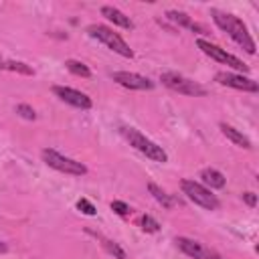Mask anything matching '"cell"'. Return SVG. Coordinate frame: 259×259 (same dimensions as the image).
Segmentation results:
<instances>
[{
  "label": "cell",
  "mask_w": 259,
  "mask_h": 259,
  "mask_svg": "<svg viewBox=\"0 0 259 259\" xmlns=\"http://www.w3.org/2000/svg\"><path fill=\"white\" fill-rule=\"evenodd\" d=\"M210 14H212V20H214V24L221 28V30H225L245 53H249V55H255V40L251 38V34H249V30H247V26L243 24V20L241 18H237L235 14H227V12H221V10H210Z\"/></svg>",
  "instance_id": "6da1fadb"
},
{
  "label": "cell",
  "mask_w": 259,
  "mask_h": 259,
  "mask_svg": "<svg viewBox=\"0 0 259 259\" xmlns=\"http://www.w3.org/2000/svg\"><path fill=\"white\" fill-rule=\"evenodd\" d=\"M121 134H123V138L130 142V146H134L138 152H142L146 158H150V160H154V162H166L168 160V154L162 150V146H158V144H154L152 140H148L142 132H138L136 127H121Z\"/></svg>",
  "instance_id": "7a4b0ae2"
},
{
  "label": "cell",
  "mask_w": 259,
  "mask_h": 259,
  "mask_svg": "<svg viewBox=\"0 0 259 259\" xmlns=\"http://www.w3.org/2000/svg\"><path fill=\"white\" fill-rule=\"evenodd\" d=\"M87 34H89L91 38H97V40L103 42L107 49H111L113 53H117V55H121V57H125V59H132V57H134V51L130 49V45H127L117 32H113L111 28H107V26H103V24H91V26L87 28Z\"/></svg>",
  "instance_id": "3957f363"
},
{
  "label": "cell",
  "mask_w": 259,
  "mask_h": 259,
  "mask_svg": "<svg viewBox=\"0 0 259 259\" xmlns=\"http://www.w3.org/2000/svg\"><path fill=\"white\" fill-rule=\"evenodd\" d=\"M40 156H42V162L49 168L59 170L63 174H71V176H83V174H87V166L85 164H81V162H77L73 158H67V156H63V154H59L55 150H42Z\"/></svg>",
  "instance_id": "277c9868"
},
{
  "label": "cell",
  "mask_w": 259,
  "mask_h": 259,
  "mask_svg": "<svg viewBox=\"0 0 259 259\" xmlns=\"http://www.w3.org/2000/svg\"><path fill=\"white\" fill-rule=\"evenodd\" d=\"M160 81H162L168 89L178 91V93H182V95H192V97H202V95H206V89H204L202 85H198L196 81H192V79H188V77H184V75H180V73H174V71L162 73V75H160Z\"/></svg>",
  "instance_id": "5b68a950"
},
{
  "label": "cell",
  "mask_w": 259,
  "mask_h": 259,
  "mask_svg": "<svg viewBox=\"0 0 259 259\" xmlns=\"http://www.w3.org/2000/svg\"><path fill=\"white\" fill-rule=\"evenodd\" d=\"M180 188H182V192H184L194 204H198V206H202V208H206V210H217V208H219V198H217L206 186H202V184H198V182H194V180L184 178V180L180 182Z\"/></svg>",
  "instance_id": "8992f818"
},
{
  "label": "cell",
  "mask_w": 259,
  "mask_h": 259,
  "mask_svg": "<svg viewBox=\"0 0 259 259\" xmlns=\"http://www.w3.org/2000/svg\"><path fill=\"white\" fill-rule=\"evenodd\" d=\"M196 45H198V49H200L204 55H208L210 59H214V61H219V63H223V65H227V67H231V69H235V71H243V73L249 71V67H247L241 59H237L235 55L227 53L225 49H221V47H217V45H212V42H208V40H204V38H198Z\"/></svg>",
  "instance_id": "52a82bcc"
},
{
  "label": "cell",
  "mask_w": 259,
  "mask_h": 259,
  "mask_svg": "<svg viewBox=\"0 0 259 259\" xmlns=\"http://www.w3.org/2000/svg\"><path fill=\"white\" fill-rule=\"evenodd\" d=\"M176 245L182 253H186L188 257L192 259H219L217 253L212 249H208L206 245L194 241V239H188V237H176Z\"/></svg>",
  "instance_id": "ba28073f"
},
{
  "label": "cell",
  "mask_w": 259,
  "mask_h": 259,
  "mask_svg": "<svg viewBox=\"0 0 259 259\" xmlns=\"http://www.w3.org/2000/svg\"><path fill=\"white\" fill-rule=\"evenodd\" d=\"M217 83L221 85H227V87H233V89H241V91H259V85L257 81L249 79V77H243V75H237V73H227V71H221L214 75Z\"/></svg>",
  "instance_id": "9c48e42d"
},
{
  "label": "cell",
  "mask_w": 259,
  "mask_h": 259,
  "mask_svg": "<svg viewBox=\"0 0 259 259\" xmlns=\"http://www.w3.org/2000/svg\"><path fill=\"white\" fill-rule=\"evenodd\" d=\"M53 93H55L59 99H63L65 103L73 105V107H79V109H89V107H91V99H89L85 93H81V91H77V89H73V87L55 85V87H53Z\"/></svg>",
  "instance_id": "30bf717a"
},
{
  "label": "cell",
  "mask_w": 259,
  "mask_h": 259,
  "mask_svg": "<svg viewBox=\"0 0 259 259\" xmlns=\"http://www.w3.org/2000/svg\"><path fill=\"white\" fill-rule=\"evenodd\" d=\"M113 81L119 83L121 87L125 89H138V91H144V89H152L154 83L144 77V75H138V73H130V71H115L113 75Z\"/></svg>",
  "instance_id": "8fae6325"
},
{
  "label": "cell",
  "mask_w": 259,
  "mask_h": 259,
  "mask_svg": "<svg viewBox=\"0 0 259 259\" xmlns=\"http://www.w3.org/2000/svg\"><path fill=\"white\" fill-rule=\"evenodd\" d=\"M101 14H103L107 20H111L113 24L121 26V28H127V30H132V28H134L132 18H130V16H125L121 10H117V8H113V6H103V8H101Z\"/></svg>",
  "instance_id": "7c38bea8"
},
{
  "label": "cell",
  "mask_w": 259,
  "mask_h": 259,
  "mask_svg": "<svg viewBox=\"0 0 259 259\" xmlns=\"http://www.w3.org/2000/svg\"><path fill=\"white\" fill-rule=\"evenodd\" d=\"M221 132H223V136H225L227 140H231L235 146H241V148H245V150H249V148H251L249 138H247V136H243V134H241L239 130H235L233 125L221 123Z\"/></svg>",
  "instance_id": "4fadbf2b"
},
{
  "label": "cell",
  "mask_w": 259,
  "mask_h": 259,
  "mask_svg": "<svg viewBox=\"0 0 259 259\" xmlns=\"http://www.w3.org/2000/svg\"><path fill=\"white\" fill-rule=\"evenodd\" d=\"M200 178H202V182H204L206 186H210V188H223V186L227 184V178L223 176V172H219V170H214V168H202V170H200Z\"/></svg>",
  "instance_id": "5bb4252c"
},
{
  "label": "cell",
  "mask_w": 259,
  "mask_h": 259,
  "mask_svg": "<svg viewBox=\"0 0 259 259\" xmlns=\"http://www.w3.org/2000/svg\"><path fill=\"white\" fill-rule=\"evenodd\" d=\"M148 190H150V194L156 198V202H160L164 208H172V206H174V198H172L166 190H162L158 184L150 182V184H148Z\"/></svg>",
  "instance_id": "9a60e30c"
},
{
  "label": "cell",
  "mask_w": 259,
  "mask_h": 259,
  "mask_svg": "<svg viewBox=\"0 0 259 259\" xmlns=\"http://www.w3.org/2000/svg\"><path fill=\"white\" fill-rule=\"evenodd\" d=\"M166 18H168V20H172V22H176V24H180V26H188V28H192V30H200V26H198V24H194V22L188 18V14H184V12L168 10V12H166Z\"/></svg>",
  "instance_id": "2e32d148"
},
{
  "label": "cell",
  "mask_w": 259,
  "mask_h": 259,
  "mask_svg": "<svg viewBox=\"0 0 259 259\" xmlns=\"http://www.w3.org/2000/svg\"><path fill=\"white\" fill-rule=\"evenodd\" d=\"M65 67H67L73 75H77V77H89V75H91L89 67H87L85 63H81V61H75V59H67V61H65Z\"/></svg>",
  "instance_id": "e0dca14e"
},
{
  "label": "cell",
  "mask_w": 259,
  "mask_h": 259,
  "mask_svg": "<svg viewBox=\"0 0 259 259\" xmlns=\"http://www.w3.org/2000/svg\"><path fill=\"white\" fill-rule=\"evenodd\" d=\"M4 69L14 71V73H22V75H34V71L26 63H20V61H4Z\"/></svg>",
  "instance_id": "ac0fdd59"
},
{
  "label": "cell",
  "mask_w": 259,
  "mask_h": 259,
  "mask_svg": "<svg viewBox=\"0 0 259 259\" xmlns=\"http://www.w3.org/2000/svg\"><path fill=\"white\" fill-rule=\"evenodd\" d=\"M16 113H18L20 117H24V119H34V117H36V111H34L30 105H26V103H18V105H16Z\"/></svg>",
  "instance_id": "d6986e66"
},
{
  "label": "cell",
  "mask_w": 259,
  "mask_h": 259,
  "mask_svg": "<svg viewBox=\"0 0 259 259\" xmlns=\"http://www.w3.org/2000/svg\"><path fill=\"white\" fill-rule=\"evenodd\" d=\"M142 229H144L146 233H156V231L160 229V225H158V221H154L150 214H144V217H142Z\"/></svg>",
  "instance_id": "ffe728a7"
},
{
  "label": "cell",
  "mask_w": 259,
  "mask_h": 259,
  "mask_svg": "<svg viewBox=\"0 0 259 259\" xmlns=\"http://www.w3.org/2000/svg\"><path fill=\"white\" fill-rule=\"evenodd\" d=\"M77 208H79L83 214H87V217H93V214L97 212V210H95V206H93L87 198H79V200H77Z\"/></svg>",
  "instance_id": "44dd1931"
},
{
  "label": "cell",
  "mask_w": 259,
  "mask_h": 259,
  "mask_svg": "<svg viewBox=\"0 0 259 259\" xmlns=\"http://www.w3.org/2000/svg\"><path fill=\"white\" fill-rule=\"evenodd\" d=\"M103 247H105L107 253H111L113 257H117V259H125V253L117 247V243H113V241H103Z\"/></svg>",
  "instance_id": "7402d4cb"
},
{
  "label": "cell",
  "mask_w": 259,
  "mask_h": 259,
  "mask_svg": "<svg viewBox=\"0 0 259 259\" xmlns=\"http://www.w3.org/2000/svg\"><path fill=\"white\" fill-rule=\"evenodd\" d=\"M111 210L117 212V214H121V217L130 214V206H127L125 202H121V200H113V202H111Z\"/></svg>",
  "instance_id": "603a6c76"
},
{
  "label": "cell",
  "mask_w": 259,
  "mask_h": 259,
  "mask_svg": "<svg viewBox=\"0 0 259 259\" xmlns=\"http://www.w3.org/2000/svg\"><path fill=\"white\" fill-rule=\"evenodd\" d=\"M243 200L249 204V206H255L257 204V196L253 192H243Z\"/></svg>",
  "instance_id": "cb8c5ba5"
},
{
  "label": "cell",
  "mask_w": 259,
  "mask_h": 259,
  "mask_svg": "<svg viewBox=\"0 0 259 259\" xmlns=\"http://www.w3.org/2000/svg\"><path fill=\"white\" fill-rule=\"evenodd\" d=\"M4 251H6V245H4L2 241H0V253H4Z\"/></svg>",
  "instance_id": "d4e9b609"
},
{
  "label": "cell",
  "mask_w": 259,
  "mask_h": 259,
  "mask_svg": "<svg viewBox=\"0 0 259 259\" xmlns=\"http://www.w3.org/2000/svg\"><path fill=\"white\" fill-rule=\"evenodd\" d=\"M0 69H4V59L0 57Z\"/></svg>",
  "instance_id": "484cf974"
}]
</instances>
